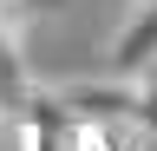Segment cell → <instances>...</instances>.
Segmentation results:
<instances>
[{
	"label": "cell",
	"mask_w": 157,
	"mask_h": 151,
	"mask_svg": "<svg viewBox=\"0 0 157 151\" xmlns=\"http://www.w3.org/2000/svg\"><path fill=\"white\" fill-rule=\"evenodd\" d=\"M151 66H157V0H137L124 20H118V33H111L105 72H118V79H144Z\"/></svg>",
	"instance_id": "cell-1"
},
{
	"label": "cell",
	"mask_w": 157,
	"mask_h": 151,
	"mask_svg": "<svg viewBox=\"0 0 157 151\" xmlns=\"http://www.w3.org/2000/svg\"><path fill=\"white\" fill-rule=\"evenodd\" d=\"M144 85H157V66H151V72H144Z\"/></svg>",
	"instance_id": "cell-3"
},
{
	"label": "cell",
	"mask_w": 157,
	"mask_h": 151,
	"mask_svg": "<svg viewBox=\"0 0 157 151\" xmlns=\"http://www.w3.org/2000/svg\"><path fill=\"white\" fill-rule=\"evenodd\" d=\"M0 151H26V131H20L13 112H0Z\"/></svg>",
	"instance_id": "cell-2"
}]
</instances>
